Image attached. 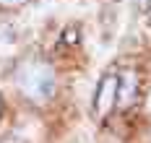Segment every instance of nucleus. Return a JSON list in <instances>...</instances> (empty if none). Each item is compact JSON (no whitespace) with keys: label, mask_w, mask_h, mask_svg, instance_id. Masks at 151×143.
<instances>
[{"label":"nucleus","mask_w":151,"mask_h":143,"mask_svg":"<svg viewBox=\"0 0 151 143\" xmlns=\"http://www.w3.org/2000/svg\"><path fill=\"white\" fill-rule=\"evenodd\" d=\"M146 109L151 112V94H149V99H146Z\"/></svg>","instance_id":"5"},{"label":"nucleus","mask_w":151,"mask_h":143,"mask_svg":"<svg viewBox=\"0 0 151 143\" xmlns=\"http://www.w3.org/2000/svg\"><path fill=\"white\" fill-rule=\"evenodd\" d=\"M149 8H151V0H149Z\"/></svg>","instance_id":"6"},{"label":"nucleus","mask_w":151,"mask_h":143,"mask_svg":"<svg viewBox=\"0 0 151 143\" xmlns=\"http://www.w3.org/2000/svg\"><path fill=\"white\" fill-rule=\"evenodd\" d=\"M136 91H138V81L133 73H122L120 78H117V104L120 107H130L133 104V99H136Z\"/></svg>","instance_id":"3"},{"label":"nucleus","mask_w":151,"mask_h":143,"mask_svg":"<svg viewBox=\"0 0 151 143\" xmlns=\"http://www.w3.org/2000/svg\"><path fill=\"white\" fill-rule=\"evenodd\" d=\"M117 104V78L115 76H107L102 83H99V91H96V112L99 114H107Z\"/></svg>","instance_id":"2"},{"label":"nucleus","mask_w":151,"mask_h":143,"mask_svg":"<svg viewBox=\"0 0 151 143\" xmlns=\"http://www.w3.org/2000/svg\"><path fill=\"white\" fill-rule=\"evenodd\" d=\"M18 86L34 102H47L55 94V73L45 63H24L18 68Z\"/></svg>","instance_id":"1"},{"label":"nucleus","mask_w":151,"mask_h":143,"mask_svg":"<svg viewBox=\"0 0 151 143\" xmlns=\"http://www.w3.org/2000/svg\"><path fill=\"white\" fill-rule=\"evenodd\" d=\"M21 3H26V0H0V5H21Z\"/></svg>","instance_id":"4"}]
</instances>
